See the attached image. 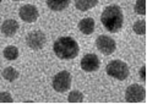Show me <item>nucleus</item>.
Segmentation results:
<instances>
[{"label":"nucleus","mask_w":147,"mask_h":104,"mask_svg":"<svg viewBox=\"0 0 147 104\" xmlns=\"http://www.w3.org/2000/svg\"><path fill=\"white\" fill-rule=\"evenodd\" d=\"M100 22L105 27V30L112 33H117L121 30L124 23L123 11L119 5H109L103 10L102 16H100Z\"/></svg>","instance_id":"nucleus-1"},{"label":"nucleus","mask_w":147,"mask_h":104,"mask_svg":"<svg viewBox=\"0 0 147 104\" xmlns=\"http://www.w3.org/2000/svg\"><path fill=\"white\" fill-rule=\"evenodd\" d=\"M53 50L59 59L70 60L79 55V44L71 37H60L54 42Z\"/></svg>","instance_id":"nucleus-2"},{"label":"nucleus","mask_w":147,"mask_h":104,"mask_svg":"<svg viewBox=\"0 0 147 104\" xmlns=\"http://www.w3.org/2000/svg\"><path fill=\"white\" fill-rule=\"evenodd\" d=\"M107 74L110 77H114L119 81H124L129 77V66L121 60H113L107 65Z\"/></svg>","instance_id":"nucleus-3"},{"label":"nucleus","mask_w":147,"mask_h":104,"mask_svg":"<svg viewBox=\"0 0 147 104\" xmlns=\"http://www.w3.org/2000/svg\"><path fill=\"white\" fill-rule=\"evenodd\" d=\"M71 75L69 71H60L53 79V88L57 92H66L71 87Z\"/></svg>","instance_id":"nucleus-4"},{"label":"nucleus","mask_w":147,"mask_h":104,"mask_svg":"<svg viewBox=\"0 0 147 104\" xmlns=\"http://www.w3.org/2000/svg\"><path fill=\"white\" fill-rule=\"evenodd\" d=\"M96 46H97L98 50L103 53L104 55H110L117 49L115 40L112 37H108V36H99L97 40H96Z\"/></svg>","instance_id":"nucleus-5"},{"label":"nucleus","mask_w":147,"mask_h":104,"mask_svg":"<svg viewBox=\"0 0 147 104\" xmlns=\"http://www.w3.org/2000/svg\"><path fill=\"white\" fill-rule=\"evenodd\" d=\"M45 38L44 33L42 31H33V32H30L26 37V43L31 49H34V50H39L42 49L45 44Z\"/></svg>","instance_id":"nucleus-6"},{"label":"nucleus","mask_w":147,"mask_h":104,"mask_svg":"<svg viewBox=\"0 0 147 104\" xmlns=\"http://www.w3.org/2000/svg\"><path fill=\"white\" fill-rule=\"evenodd\" d=\"M146 97V91L145 88L140 85H131L129 86L126 92H125V98L127 102L132 103H139L142 102Z\"/></svg>","instance_id":"nucleus-7"},{"label":"nucleus","mask_w":147,"mask_h":104,"mask_svg":"<svg viewBox=\"0 0 147 104\" xmlns=\"http://www.w3.org/2000/svg\"><path fill=\"white\" fill-rule=\"evenodd\" d=\"M18 15L25 22H34L39 16L38 9H37L34 5H31V4H27V5H24L20 7V11H18Z\"/></svg>","instance_id":"nucleus-8"},{"label":"nucleus","mask_w":147,"mask_h":104,"mask_svg":"<svg viewBox=\"0 0 147 104\" xmlns=\"http://www.w3.org/2000/svg\"><path fill=\"white\" fill-rule=\"evenodd\" d=\"M81 69L86 72H93L99 69V59L96 54H86L81 60Z\"/></svg>","instance_id":"nucleus-9"},{"label":"nucleus","mask_w":147,"mask_h":104,"mask_svg":"<svg viewBox=\"0 0 147 104\" xmlns=\"http://www.w3.org/2000/svg\"><path fill=\"white\" fill-rule=\"evenodd\" d=\"M18 31V23L15 20H6L1 25V32L6 37H12L13 34Z\"/></svg>","instance_id":"nucleus-10"},{"label":"nucleus","mask_w":147,"mask_h":104,"mask_svg":"<svg viewBox=\"0 0 147 104\" xmlns=\"http://www.w3.org/2000/svg\"><path fill=\"white\" fill-rule=\"evenodd\" d=\"M94 26H96L94 20L91 19V17H87V19H84L79 22V30L86 36H90V34L93 33Z\"/></svg>","instance_id":"nucleus-11"},{"label":"nucleus","mask_w":147,"mask_h":104,"mask_svg":"<svg viewBox=\"0 0 147 104\" xmlns=\"http://www.w3.org/2000/svg\"><path fill=\"white\" fill-rule=\"evenodd\" d=\"M71 0H47V5L53 11H63L70 5Z\"/></svg>","instance_id":"nucleus-12"},{"label":"nucleus","mask_w":147,"mask_h":104,"mask_svg":"<svg viewBox=\"0 0 147 104\" xmlns=\"http://www.w3.org/2000/svg\"><path fill=\"white\" fill-rule=\"evenodd\" d=\"M98 4V0H75V6L80 11H87L94 7Z\"/></svg>","instance_id":"nucleus-13"},{"label":"nucleus","mask_w":147,"mask_h":104,"mask_svg":"<svg viewBox=\"0 0 147 104\" xmlns=\"http://www.w3.org/2000/svg\"><path fill=\"white\" fill-rule=\"evenodd\" d=\"M4 56L7 60H16L18 58V49L15 46H9L4 49Z\"/></svg>","instance_id":"nucleus-14"},{"label":"nucleus","mask_w":147,"mask_h":104,"mask_svg":"<svg viewBox=\"0 0 147 104\" xmlns=\"http://www.w3.org/2000/svg\"><path fill=\"white\" fill-rule=\"evenodd\" d=\"M3 77L5 79L6 81H10V82H12V81H15L16 79H18V71L15 70L13 67L9 66V67H6V69L3 71Z\"/></svg>","instance_id":"nucleus-15"},{"label":"nucleus","mask_w":147,"mask_h":104,"mask_svg":"<svg viewBox=\"0 0 147 104\" xmlns=\"http://www.w3.org/2000/svg\"><path fill=\"white\" fill-rule=\"evenodd\" d=\"M132 30L134 32L139 36H144L146 33V21L145 20H139L136 21L134 26H132Z\"/></svg>","instance_id":"nucleus-16"},{"label":"nucleus","mask_w":147,"mask_h":104,"mask_svg":"<svg viewBox=\"0 0 147 104\" xmlns=\"http://www.w3.org/2000/svg\"><path fill=\"white\" fill-rule=\"evenodd\" d=\"M69 102H74V103H76V102H82L84 101V94H82L80 91H72L70 92V94H69Z\"/></svg>","instance_id":"nucleus-17"},{"label":"nucleus","mask_w":147,"mask_h":104,"mask_svg":"<svg viewBox=\"0 0 147 104\" xmlns=\"http://www.w3.org/2000/svg\"><path fill=\"white\" fill-rule=\"evenodd\" d=\"M135 11L139 15H146V0H137L135 4Z\"/></svg>","instance_id":"nucleus-18"},{"label":"nucleus","mask_w":147,"mask_h":104,"mask_svg":"<svg viewBox=\"0 0 147 104\" xmlns=\"http://www.w3.org/2000/svg\"><path fill=\"white\" fill-rule=\"evenodd\" d=\"M12 101H13V99L10 96V93H7V92L0 93V103H1V102H9V103H11Z\"/></svg>","instance_id":"nucleus-19"},{"label":"nucleus","mask_w":147,"mask_h":104,"mask_svg":"<svg viewBox=\"0 0 147 104\" xmlns=\"http://www.w3.org/2000/svg\"><path fill=\"white\" fill-rule=\"evenodd\" d=\"M145 71H146V66L144 65L141 67V70H140V77L142 81H146V76H145Z\"/></svg>","instance_id":"nucleus-20"},{"label":"nucleus","mask_w":147,"mask_h":104,"mask_svg":"<svg viewBox=\"0 0 147 104\" xmlns=\"http://www.w3.org/2000/svg\"><path fill=\"white\" fill-rule=\"evenodd\" d=\"M15 1H21V0H15Z\"/></svg>","instance_id":"nucleus-21"},{"label":"nucleus","mask_w":147,"mask_h":104,"mask_svg":"<svg viewBox=\"0 0 147 104\" xmlns=\"http://www.w3.org/2000/svg\"><path fill=\"white\" fill-rule=\"evenodd\" d=\"M1 1H3V0H0V3H1Z\"/></svg>","instance_id":"nucleus-22"}]
</instances>
